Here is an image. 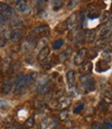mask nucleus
I'll return each mask as SVG.
<instances>
[{
	"mask_svg": "<svg viewBox=\"0 0 112 129\" xmlns=\"http://www.w3.org/2000/svg\"><path fill=\"white\" fill-rule=\"evenodd\" d=\"M26 87H27L26 77L24 76V74H20V76L18 77V79H17V81H16V84H15V90H14L15 95L22 94Z\"/></svg>",
	"mask_w": 112,
	"mask_h": 129,
	"instance_id": "nucleus-1",
	"label": "nucleus"
},
{
	"mask_svg": "<svg viewBox=\"0 0 112 129\" xmlns=\"http://www.w3.org/2000/svg\"><path fill=\"white\" fill-rule=\"evenodd\" d=\"M80 82L83 84V87L88 92H92L96 89V82L89 76H81L80 77Z\"/></svg>",
	"mask_w": 112,
	"mask_h": 129,
	"instance_id": "nucleus-2",
	"label": "nucleus"
},
{
	"mask_svg": "<svg viewBox=\"0 0 112 129\" xmlns=\"http://www.w3.org/2000/svg\"><path fill=\"white\" fill-rule=\"evenodd\" d=\"M58 120L53 117H49L44 119L41 123V129H57L58 127Z\"/></svg>",
	"mask_w": 112,
	"mask_h": 129,
	"instance_id": "nucleus-3",
	"label": "nucleus"
},
{
	"mask_svg": "<svg viewBox=\"0 0 112 129\" xmlns=\"http://www.w3.org/2000/svg\"><path fill=\"white\" fill-rule=\"evenodd\" d=\"M87 53L88 52H87V50L85 48L80 49L76 53V55L74 57V61H73L75 65H81V64L84 63V60H85V58L87 56Z\"/></svg>",
	"mask_w": 112,
	"mask_h": 129,
	"instance_id": "nucleus-4",
	"label": "nucleus"
},
{
	"mask_svg": "<svg viewBox=\"0 0 112 129\" xmlns=\"http://www.w3.org/2000/svg\"><path fill=\"white\" fill-rule=\"evenodd\" d=\"M79 16H78L76 13L72 14L68 19H67V22H66V27L68 30H73L77 27L78 22H79Z\"/></svg>",
	"mask_w": 112,
	"mask_h": 129,
	"instance_id": "nucleus-5",
	"label": "nucleus"
},
{
	"mask_svg": "<svg viewBox=\"0 0 112 129\" xmlns=\"http://www.w3.org/2000/svg\"><path fill=\"white\" fill-rule=\"evenodd\" d=\"M111 33H112V23L109 20V22L104 24V26H102L99 30V36L101 38H107Z\"/></svg>",
	"mask_w": 112,
	"mask_h": 129,
	"instance_id": "nucleus-6",
	"label": "nucleus"
},
{
	"mask_svg": "<svg viewBox=\"0 0 112 129\" xmlns=\"http://www.w3.org/2000/svg\"><path fill=\"white\" fill-rule=\"evenodd\" d=\"M35 44H36V40L34 37H28L26 41L22 45V52H24V53L29 52L30 50H32L35 47Z\"/></svg>",
	"mask_w": 112,
	"mask_h": 129,
	"instance_id": "nucleus-7",
	"label": "nucleus"
},
{
	"mask_svg": "<svg viewBox=\"0 0 112 129\" xmlns=\"http://www.w3.org/2000/svg\"><path fill=\"white\" fill-rule=\"evenodd\" d=\"M100 14H101L100 8L97 5H89V7L87 8L86 15H87L88 19H92V20L93 19H97V18L100 17Z\"/></svg>",
	"mask_w": 112,
	"mask_h": 129,
	"instance_id": "nucleus-8",
	"label": "nucleus"
},
{
	"mask_svg": "<svg viewBox=\"0 0 112 129\" xmlns=\"http://www.w3.org/2000/svg\"><path fill=\"white\" fill-rule=\"evenodd\" d=\"M71 104V99L69 97H66V96H63L60 99H58L57 101V105L55 107L60 110H66L67 107H69Z\"/></svg>",
	"mask_w": 112,
	"mask_h": 129,
	"instance_id": "nucleus-9",
	"label": "nucleus"
},
{
	"mask_svg": "<svg viewBox=\"0 0 112 129\" xmlns=\"http://www.w3.org/2000/svg\"><path fill=\"white\" fill-rule=\"evenodd\" d=\"M23 37V30L21 28H16L14 30L10 31V34H9V39L14 41V42H17V41H20Z\"/></svg>",
	"mask_w": 112,
	"mask_h": 129,
	"instance_id": "nucleus-10",
	"label": "nucleus"
},
{
	"mask_svg": "<svg viewBox=\"0 0 112 129\" xmlns=\"http://www.w3.org/2000/svg\"><path fill=\"white\" fill-rule=\"evenodd\" d=\"M0 14L4 16L6 19H9V17L14 15V10L6 3H0Z\"/></svg>",
	"mask_w": 112,
	"mask_h": 129,
	"instance_id": "nucleus-11",
	"label": "nucleus"
},
{
	"mask_svg": "<svg viewBox=\"0 0 112 129\" xmlns=\"http://www.w3.org/2000/svg\"><path fill=\"white\" fill-rule=\"evenodd\" d=\"M49 33V27L47 25H41L36 27L33 30V34L38 35V36H45Z\"/></svg>",
	"mask_w": 112,
	"mask_h": 129,
	"instance_id": "nucleus-12",
	"label": "nucleus"
},
{
	"mask_svg": "<svg viewBox=\"0 0 112 129\" xmlns=\"http://www.w3.org/2000/svg\"><path fill=\"white\" fill-rule=\"evenodd\" d=\"M110 68V65H109V63L108 61H106L105 59H101L97 62L96 64V70L98 72H104L106 70H108Z\"/></svg>",
	"mask_w": 112,
	"mask_h": 129,
	"instance_id": "nucleus-13",
	"label": "nucleus"
},
{
	"mask_svg": "<svg viewBox=\"0 0 112 129\" xmlns=\"http://www.w3.org/2000/svg\"><path fill=\"white\" fill-rule=\"evenodd\" d=\"M48 90H49V81L47 79H43L37 86V92L44 94V93L48 92Z\"/></svg>",
	"mask_w": 112,
	"mask_h": 129,
	"instance_id": "nucleus-14",
	"label": "nucleus"
},
{
	"mask_svg": "<svg viewBox=\"0 0 112 129\" xmlns=\"http://www.w3.org/2000/svg\"><path fill=\"white\" fill-rule=\"evenodd\" d=\"M75 80H76V73L74 70H69L66 73V81H67V85H68L69 88L74 87Z\"/></svg>",
	"mask_w": 112,
	"mask_h": 129,
	"instance_id": "nucleus-15",
	"label": "nucleus"
},
{
	"mask_svg": "<svg viewBox=\"0 0 112 129\" xmlns=\"http://www.w3.org/2000/svg\"><path fill=\"white\" fill-rule=\"evenodd\" d=\"M14 87V80L13 78H7L4 83H3V86H2V93L3 94H8L10 91H12Z\"/></svg>",
	"mask_w": 112,
	"mask_h": 129,
	"instance_id": "nucleus-16",
	"label": "nucleus"
},
{
	"mask_svg": "<svg viewBox=\"0 0 112 129\" xmlns=\"http://www.w3.org/2000/svg\"><path fill=\"white\" fill-rule=\"evenodd\" d=\"M79 70H80L81 73H83V76H87V74L91 73L92 70H93V63L91 61L84 62L82 65H81V67H80Z\"/></svg>",
	"mask_w": 112,
	"mask_h": 129,
	"instance_id": "nucleus-17",
	"label": "nucleus"
},
{
	"mask_svg": "<svg viewBox=\"0 0 112 129\" xmlns=\"http://www.w3.org/2000/svg\"><path fill=\"white\" fill-rule=\"evenodd\" d=\"M49 52H50V49L48 47H45V48H43L42 50H40L38 52V55H37V59L39 61H42L45 59L48 55H49Z\"/></svg>",
	"mask_w": 112,
	"mask_h": 129,
	"instance_id": "nucleus-18",
	"label": "nucleus"
},
{
	"mask_svg": "<svg viewBox=\"0 0 112 129\" xmlns=\"http://www.w3.org/2000/svg\"><path fill=\"white\" fill-rule=\"evenodd\" d=\"M96 40V31L95 30H87L85 33V41L87 44H93Z\"/></svg>",
	"mask_w": 112,
	"mask_h": 129,
	"instance_id": "nucleus-19",
	"label": "nucleus"
},
{
	"mask_svg": "<svg viewBox=\"0 0 112 129\" xmlns=\"http://www.w3.org/2000/svg\"><path fill=\"white\" fill-rule=\"evenodd\" d=\"M16 8H17L18 12H20V13L26 12V9H27V2L24 1V0H18V1H16Z\"/></svg>",
	"mask_w": 112,
	"mask_h": 129,
	"instance_id": "nucleus-20",
	"label": "nucleus"
},
{
	"mask_svg": "<svg viewBox=\"0 0 112 129\" xmlns=\"http://www.w3.org/2000/svg\"><path fill=\"white\" fill-rule=\"evenodd\" d=\"M103 100L106 102V103H111L112 102V89H106L104 91V94H103Z\"/></svg>",
	"mask_w": 112,
	"mask_h": 129,
	"instance_id": "nucleus-21",
	"label": "nucleus"
},
{
	"mask_svg": "<svg viewBox=\"0 0 112 129\" xmlns=\"http://www.w3.org/2000/svg\"><path fill=\"white\" fill-rule=\"evenodd\" d=\"M36 76H37V74L35 72H31V73L27 74V76H25L26 77V84H27V86H30V85H32L33 83H34V81L36 79Z\"/></svg>",
	"mask_w": 112,
	"mask_h": 129,
	"instance_id": "nucleus-22",
	"label": "nucleus"
},
{
	"mask_svg": "<svg viewBox=\"0 0 112 129\" xmlns=\"http://www.w3.org/2000/svg\"><path fill=\"white\" fill-rule=\"evenodd\" d=\"M34 125H35V120H34V118L33 117H29L24 123V127L27 128V129H30L32 127H34Z\"/></svg>",
	"mask_w": 112,
	"mask_h": 129,
	"instance_id": "nucleus-23",
	"label": "nucleus"
},
{
	"mask_svg": "<svg viewBox=\"0 0 112 129\" xmlns=\"http://www.w3.org/2000/svg\"><path fill=\"white\" fill-rule=\"evenodd\" d=\"M70 54H71V49H67V50H65L64 52H62L60 54L59 58H60L61 61H65V60H67L70 57Z\"/></svg>",
	"mask_w": 112,
	"mask_h": 129,
	"instance_id": "nucleus-24",
	"label": "nucleus"
},
{
	"mask_svg": "<svg viewBox=\"0 0 112 129\" xmlns=\"http://www.w3.org/2000/svg\"><path fill=\"white\" fill-rule=\"evenodd\" d=\"M68 118H69V112L68 110H63L60 112L59 114V119L61 121H66V120H68Z\"/></svg>",
	"mask_w": 112,
	"mask_h": 129,
	"instance_id": "nucleus-25",
	"label": "nucleus"
},
{
	"mask_svg": "<svg viewBox=\"0 0 112 129\" xmlns=\"http://www.w3.org/2000/svg\"><path fill=\"white\" fill-rule=\"evenodd\" d=\"M62 6H63V1H60V0H55V1H52L51 3V7L53 9V12H58Z\"/></svg>",
	"mask_w": 112,
	"mask_h": 129,
	"instance_id": "nucleus-26",
	"label": "nucleus"
},
{
	"mask_svg": "<svg viewBox=\"0 0 112 129\" xmlns=\"http://www.w3.org/2000/svg\"><path fill=\"white\" fill-rule=\"evenodd\" d=\"M63 44H64V40L63 39H57L52 44V49L53 50H59L63 46Z\"/></svg>",
	"mask_w": 112,
	"mask_h": 129,
	"instance_id": "nucleus-27",
	"label": "nucleus"
},
{
	"mask_svg": "<svg viewBox=\"0 0 112 129\" xmlns=\"http://www.w3.org/2000/svg\"><path fill=\"white\" fill-rule=\"evenodd\" d=\"M9 66H10V59L8 60L7 58H5V59L2 61V68H3V70L5 71L6 69L9 68Z\"/></svg>",
	"mask_w": 112,
	"mask_h": 129,
	"instance_id": "nucleus-28",
	"label": "nucleus"
},
{
	"mask_svg": "<svg viewBox=\"0 0 112 129\" xmlns=\"http://www.w3.org/2000/svg\"><path fill=\"white\" fill-rule=\"evenodd\" d=\"M7 38H9L6 35H0V47H4L7 44Z\"/></svg>",
	"mask_w": 112,
	"mask_h": 129,
	"instance_id": "nucleus-29",
	"label": "nucleus"
},
{
	"mask_svg": "<svg viewBox=\"0 0 112 129\" xmlns=\"http://www.w3.org/2000/svg\"><path fill=\"white\" fill-rule=\"evenodd\" d=\"M9 107V103L6 100H0V111H4Z\"/></svg>",
	"mask_w": 112,
	"mask_h": 129,
	"instance_id": "nucleus-30",
	"label": "nucleus"
},
{
	"mask_svg": "<svg viewBox=\"0 0 112 129\" xmlns=\"http://www.w3.org/2000/svg\"><path fill=\"white\" fill-rule=\"evenodd\" d=\"M92 129H105V128H104V125H102L100 122H95L92 125Z\"/></svg>",
	"mask_w": 112,
	"mask_h": 129,
	"instance_id": "nucleus-31",
	"label": "nucleus"
},
{
	"mask_svg": "<svg viewBox=\"0 0 112 129\" xmlns=\"http://www.w3.org/2000/svg\"><path fill=\"white\" fill-rule=\"evenodd\" d=\"M83 107H84V105H83V103H79V104H78L76 107H75V109H74V113L75 114H78V113H80L81 112V110H83Z\"/></svg>",
	"mask_w": 112,
	"mask_h": 129,
	"instance_id": "nucleus-32",
	"label": "nucleus"
},
{
	"mask_svg": "<svg viewBox=\"0 0 112 129\" xmlns=\"http://www.w3.org/2000/svg\"><path fill=\"white\" fill-rule=\"evenodd\" d=\"M106 38H101V39H99L98 41H97V47H99V48H102V47H104L106 44Z\"/></svg>",
	"mask_w": 112,
	"mask_h": 129,
	"instance_id": "nucleus-33",
	"label": "nucleus"
},
{
	"mask_svg": "<svg viewBox=\"0 0 112 129\" xmlns=\"http://www.w3.org/2000/svg\"><path fill=\"white\" fill-rule=\"evenodd\" d=\"M108 19H110L109 18V14H108V12H105L104 13V15H103V17H102V19H101V21H102V22L103 23H108L109 22V21H108Z\"/></svg>",
	"mask_w": 112,
	"mask_h": 129,
	"instance_id": "nucleus-34",
	"label": "nucleus"
},
{
	"mask_svg": "<svg viewBox=\"0 0 112 129\" xmlns=\"http://www.w3.org/2000/svg\"><path fill=\"white\" fill-rule=\"evenodd\" d=\"M7 20H8V19H6L4 16H2L1 14H0V27H2V26L7 22Z\"/></svg>",
	"mask_w": 112,
	"mask_h": 129,
	"instance_id": "nucleus-35",
	"label": "nucleus"
},
{
	"mask_svg": "<svg viewBox=\"0 0 112 129\" xmlns=\"http://www.w3.org/2000/svg\"><path fill=\"white\" fill-rule=\"evenodd\" d=\"M103 125H104L105 129H112V122H110V121H105Z\"/></svg>",
	"mask_w": 112,
	"mask_h": 129,
	"instance_id": "nucleus-36",
	"label": "nucleus"
},
{
	"mask_svg": "<svg viewBox=\"0 0 112 129\" xmlns=\"http://www.w3.org/2000/svg\"><path fill=\"white\" fill-rule=\"evenodd\" d=\"M107 105H108V103H106L104 100H102V101L100 102V104H99L100 109H106V107H107Z\"/></svg>",
	"mask_w": 112,
	"mask_h": 129,
	"instance_id": "nucleus-37",
	"label": "nucleus"
},
{
	"mask_svg": "<svg viewBox=\"0 0 112 129\" xmlns=\"http://www.w3.org/2000/svg\"><path fill=\"white\" fill-rule=\"evenodd\" d=\"M76 4H77V1H74V0H73V1H70V2L68 3V8H72V7H74Z\"/></svg>",
	"mask_w": 112,
	"mask_h": 129,
	"instance_id": "nucleus-38",
	"label": "nucleus"
},
{
	"mask_svg": "<svg viewBox=\"0 0 112 129\" xmlns=\"http://www.w3.org/2000/svg\"><path fill=\"white\" fill-rule=\"evenodd\" d=\"M43 106H45L43 102H41V101H37L36 102V107H38V109L39 107H43Z\"/></svg>",
	"mask_w": 112,
	"mask_h": 129,
	"instance_id": "nucleus-39",
	"label": "nucleus"
},
{
	"mask_svg": "<svg viewBox=\"0 0 112 129\" xmlns=\"http://www.w3.org/2000/svg\"><path fill=\"white\" fill-rule=\"evenodd\" d=\"M45 2L46 1H37V5L38 6H44L45 5Z\"/></svg>",
	"mask_w": 112,
	"mask_h": 129,
	"instance_id": "nucleus-40",
	"label": "nucleus"
},
{
	"mask_svg": "<svg viewBox=\"0 0 112 129\" xmlns=\"http://www.w3.org/2000/svg\"><path fill=\"white\" fill-rule=\"evenodd\" d=\"M71 129H79L78 127H73V128H71Z\"/></svg>",
	"mask_w": 112,
	"mask_h": 129,
	"instance_id": "nucleus-41",
	"label": "nucleus"
},
{
	"mask_svg": "<svg viewBox=\"0 0 112 129\" xmlns=\"http://www.w3.org/2000/svg\"><path fill=\"white\" fill-rule=\"evenodd\" d=\"M110 10H111V13H112V4H111V7H110Z\"/></svg>",
	"mask_w": 112,
	"mask_h": 129,
	"instance_id": "nucleus-42",
	"label": "nucleus"
},
{
	"mask_svg": "<svg viewBox=\"0 0 112 129\" xmlns=\"http://www.w3.org/2000/svg\"><path fill=\"white\" fill-rule=\"evenodd\" d=\"M8 129H14V128H8Z\"/></svg>",
	"mask_w": 112,
	"mask_h": 129,
	"instance_id": "nucleus-43",
	"label": "nucleus"
}]
</instances>
